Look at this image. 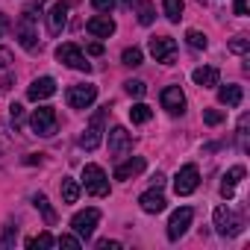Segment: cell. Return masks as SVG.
<instances>
[{"label": "cell", "mask_w": 250, "mask_h": 250, "mask_svg": "<svg viewBox=\"0 0 250 250\" xmlns=\"http://www.w3.org/2000/svg\"><path fill=\"white\" fill-rule=\"evenodd\" d=\"M142 171H145V159L136 156V159H127V162H121V165L115 168V180H130V177H136V174H142Z\"/></svg>", "instance_id": "obj_19"}, {"label": "cell", "mask_w": 250, "mask_h": 250, "mask_svg": "<svg viewBox=\"0 0 250 250\" xmlns=\"http://www.w3.org/2000/svg\"><path fill=\"white\" fill-rule=\"evenodd\" d=\"M30 127H33L36 136L50 139V136L56 133V109H53V106H39V109L33 112V118H30Z\"/></svg>", "instance_id": "obj_3"}, {"label": "cell", "mask_w": 250, "mask_h": 250, "mask_svg": "<svg viewBox=\"0 0 250 250\" xmlns=\"http://www.w3.org/2000/svg\"><path fill=\"white\" fill-rule=\"evenodd\" d=\"M183 0H162V12H165V18L171 21V24H177L180 18H183Z\"/></svg>", "instance_id": "obj_23"}, {"label": "cell", "mask_w": 250, "mask_h": 250, "mask_svg": "<svg viewBox=\"0 0 250 250\" xmlns=\"http://www.w3.org/2000/svg\"><path fill=\"white\" fill-rule=\"evenodd\" d=\"M44 3H47V0H36V9H42V6H44Z\"/></svg>", "instance_id": "obj_43"}, {"label": "cell", "mask_w": 250, "mask_h": 250, "mask_svg": "<svg viewBox=\"0 0 250 250\" xmlns=\"http://www.w3.org/2000/svg\"><path fill=\"white\" fill-rule=\"evenodd\" d=\"M229 50L232 53H247L250 50V42L244 36H235V39H229Z\"/></svg>", "instance_id": "obj_32"}, {"label": "cell", "mask_w": 250, "mask_h": 250, "mask_svg": "<svg viewBox=\"0 0 250 250\" xmlns=\"http://www.w3.org/2000/svg\"><path fill=\"white\" fill-rule=\"evenodd\" d=\"M56 59L62 62V65H68V68H74V71H88L91 65L85 62V56H83V50L77 47V44H59L56 47Z\"/></svg>", "instance_id": "obj_9"}, {"label": "cell", "mask_w": 250, "mask_h": 250, "mask_svg": "<svg viewBox=\"0 0 250 250\" xmlns=\"http://www.w3.org/2000/svg\"><path fill=\"white\" fill-rule=\"evenodd\" d=\"M9 59H12V53H9V50H3V47H0V65H6Z\"/></svg>", "instance_id": "obj_42"}, {"label": "cell", "mask_w": 250, "mask_h": 250, "mask_svg": "<svg viewBox=\"0 0 250 250\" xmlns=\"http://www.w3.org/2000/svg\"><path fill=\"white\" fill-rule=\"evenodd\" d=\"M133 150V139H130V133L124 130V127H112V133H109V153L115 156V159H124Z\"/></svg>", "instance_id": "obj_12"}, {"label": "cell", "mask_w": 250, "mask_h": 250, "mask_svg": "<svg viewBox=\"0 0 250 250\" xmlns=\"http://www.w3.org/2000/svg\"><path fill=\"white\" fill-rule=\"evenodd\" d=\"M121 3H124V6H133V3H136V0H121Z\"/></svg>", "instance_id": "obj_44"}, {"label": "cell", "mask_w": 250, "mask_h": 250, "mask_svg": "<svg viewBox=\"0 0 250 250\" xmlns=\"http://www.w3.org/2000/svg\"><path fill=\"white\" fill-rule=\"evenodd\" d=\"M85 30H88L94 39H109V36L115 33V21H112L109 15H94V18H88Z\"/></svg>", "instance_id": "obj_16"}, {"label": "cell", "mask_w": 250, "mask_h": 250, "mask_svg": "<svg viewBox=\"0 0 250 250\" xmlns=\"http://www.w3.org/2000/svg\"><path fill=\"white\" fill-rule=\"evenodd\" d=\"M53 94H56V80H53V77H39V80H33V85L27 88V97H30L33 103L47 100V97H53Z\"/></svg>", "instance_id": "obj_14"}, {"label": "cell", "mask_w": 250, "mask_h": 250, "mask_svg": "<svg viewBox=\"0 0 250 250\" xmlns=\"http://www.w3.org/2000/svg\"><path fill=\"white\" fill-rule=\"evenodd\" d=\"M153 3H150V0H145V3L139 6V24H145V27H150L153 24Z\"/></svg>", "instance_id": "obj_30"}, {"label": "cell", "mask_w": 250, "mask_h": 250, "mask_svg": "<svg viewBox=\"0 0 250 250\" xmlns=\"http://www.w3.org/2000/svg\"><path fill=\"white\" fill-rule=\"evenodd\" d=\"M162 109H168L171 115H180L186 109V94H183L180 85H168L162 91Z\"/></svg>", "instance_id": "obj_15"}, {"label": "cell", "mask_w": 250, "mask_h": 250, "mask_svg": "<svg viewBox=\"0 0 250 250\" xmlns=\"http://www.w3.org/2000/svg\"><path fill=\"white\" fill-rule=\"evenodd\" d=\"M68 12H71V3H68V0L53 3V9L47 12V30H50V36H59V33H62V27L68 24Z\"/></svg>", "instance_id": "obj_13"}, {"label": "cell", "mask_w": 250, "mask_h": 250, "mask_svg": "<svg viewBox=\"0 0 250 250\" xmlns=\"http://www.w3.org/2000/svg\"><path fill=\"white\" fill-rule=\"evenodd\" d=\"M56 244L59 247H68V250H80V235H59Z\"/></svg>", "instance_id": "obj_34"}, {"label": "cell", "mask_w": 250, "mask_h": 250, "mask_svg": "<svg viewBox=\"0 0 250 250\" xmlns=\"http://www.w3.org/2000/svg\"><path fill=\"white\" fill-rule=\"evenodd\" d=\"M124 91H127L130 97H145L147 94V85L142 80H127V83H124Z\"/></svg>", "instance_id": "obj_29"}, {"label": "cell", "mask_w": 250, "mask_h": 250, "mask_svg": "<svg viewBox=\"0 0 250 250\" xmlns=\"http://www.w3.org/2000/svg\"><path fill=\"white\" fill-rule=\"evenodd\" d=\"M142 59H145V53H142L139 47H127V50L121 53V62L127 65V68H139V65H142Z\"/></svg>", "instance_id": "obj_26"}, {"label": "cell", "mask_w": 250, "mask_h": 250, "mask_svg": "<svg viewBox=\"0 0 250 250\" xmlns=\"http://www.w3.org/2000/svg\"><path fill=\"white\" fill-rule=\"evenodd\" d=\"M97 250H121V241H109V238H103V241H97Z\"/></svg>", "instance_id": "obj_37"}, {"label": "cell", "mask_w": 250, "mask_h": 250, "mask_svg": "<svg viewBox=\"0 0 250 250\" xmlns=\"http://www.w3.org/2000/svg\"><path fill=\"white\" fill-rule=\"evenodd\" d=\"M139 203H142V209L147 212V215H159V212H165V197H162V191L159 188H153V191H145L142 197H139Z\"/></svg>", "instance_id": "obj_18"}, {"label": "cell", "mask_w": 250, "mask_h": 250, "mask_svg": "<svg viewBox=\"0 0 250 250\" xmlns=\"http://www.w3.org/2000/svg\"><path fill=\"white\" fill-rule=\"evenodd\" d=\"M106 112H109V106L100 109V112L91 118V127L80 136V147H83V150H97V147H100V142H103V118H106Z\"/></svg>", "instance_id": "obj_6"}, {"label": "cell", "mask_w": 250, "mask_h": 250, "mask_svg": "<svg viewBox=\"0 0 250 250\" xmlns=\"http://www.w3.org/2000/svg\"><path fill=\"white\" fill-rule=\"evenodd\" d=\"M91 6H94L97 12H112V9H115V0H91Z\"/></svg>", "instance_id": "obj_36"}, {"label": "cell", "mask_w": 250, "mask_h": 250, "mask_svg": "<svg viewBox=\"0 0 250 250\" xmlns=\"http://www.w3.org/2000/svg\"><path fill=\"white\" fill-rule=\"evenodd\" d=\"M186 42H188V47H194V50H206V44H209L200 30H188V33H186Z\"/></svg>", "instance_id": "obj_27"}, {"label": "cell", "mask_w": 250, "mask_h": 250, "mask_svg": "<svg viewBox=\"0 0 250 250\" xmlns=\"http://www.w3.org/2000/svg\"><path fill=\"white\" fill-rule=\"evenodd\" d=\"M150 183H153V188H162V186H165V177H162V174H153Z\"/></svg>", "instance_id": "obj_41"}, {"label": "cell", "mask_w": 250, "mask_h": 250, "mask_svg": "<svg viewBox=\"0 0 250 250\" xmlns=\"http://www.w3.org/2000/svg\"><path fill=\"white\" fill-rule=\"evenodd\" d=\"M197 186H200L197 165H183V168H180V174H177V180H174V191H177V197H186V194H191Z\"/></svg>", "instance_id": "obj_10"}, {"label": "cell", "mask_w": 250, "mask_h": 250, "mask_svg": "<svg viewBox=\"0 0 250 250\" xmlns=\"http://www.w3.org/2000/svg\"><path fill=\"white\" fill-rule=\"evenodd\" d=\"M39 15H42V9H24L21 12V18H18V24H15V39H18V44L24 47V50H39V33H36V21H39Z\"/></svg>", "instance_id": "obj_1"}, {"label": "cell", "mask_w": 250, "mask_h": 250, "mask_svg": "<svg viewBox=\"0 0 250 250\" xmlns=\"http://www.w3.org/2000/svg\"><path fill=\"white\" fill-rule=\"evenodd\" d=\"M241 97H244V94H241V85H221V88H218V100H221L224 106H232V109H235V106L241 103Z\"/></svg>", "instance_id": "obj_21"}, {"label": "cell", "mask_w": 250, "mask_h": 250, "mask_svg": "<svg viewBox=\"0 0 250 250\" xmlns=\"http://www.w3.org/2000/svg\"><path fill=\"white\" fill-rule=\"evenodd\" d=\"M215 229L221 235H238L244 229V221L229 209V206H218L215 209Z\"/></svg>", "instance_id": "obj_4"}, {"label": "cell", "mask_w": 250, "mask_h": 250, "mask_svg": "<svg viewBox=\"0 0 250 250\" xmlns=\"http://www.w3.org/2000/svg\"><path fill=\"white\" fill-rule=\"evenodd\" d=\"M150 118H153V109H150L147 103H136V106L130 109V121H133V124H147Z\"/></svg>", "instance_id": "obj_25"}, {"label": "cell", "mask_w": 250, "mask_h": 250, "mask_svg": "<svg viewBox=\"0 0 250 250\" xmlns=\"http://www.w3.org/2000/svg\"><path fill=\"white\" fill-rule=\"evenodd\" d=\"M59 191H62V203H77L80 200V183L71 180V177H62Z\"/></svg>", "instance_id": "obj_22"}, {"label": "cell", "mask_w": 250, "mask_h": 250, "mask_svg": "<svg viewBox=\"0 0 250 250\" xmlns=\"http://www.w3.org/2000/svg\"><path fill=\"white\" fill-rule=\"evenodd\" d=\"M15 238H18V227L15 224H6L3 227V235H0V247H12Z\"/></svg>", "instance_id": "obj_31"}, {"label": "cell", "mask_w": 250, "mask_h": 250, "mask_svg": "<svg viewBox=\"0 0 250 250\" xmlns=\"http://www.w3.org/2000/svg\"><path fill=\"white\" fill-rule=\"evenodd\" d=\"M191 80H194L200 88H212V85H218L221 74H218V68H197V71L191 74Z\"/></svg>", "instance_id": "obj_20"}, {"label": "cell", "mask_w": 250, "mask_h": 250, "mask_svg": "<svg viewBox=\"0 0 250 250\" xmlns=\"http://www.w3.org/2000/svg\"><path fill=\"white\" fill-rule=\"evenodd\" d=\"M241 177H244V168H241V165H232V168L224 174V180H221V197H224V200H229V197L235 194V186L241 183Z\"/></svg>", "instance_id": "obj_17"}, {"label": "cell", "mask_w": 250, "mask_h": 250, "mask_svg": "<svg viewBox=\"0 0 250 250\" xmlns=\"http://www.w3.org/2000/svg\"><path fill=\"white\" fill-rule=\"evenodd\" d=\"M97 97V85L91 83H80V85H71L68 88V106L71 109H88Z\"/></svg>", "instance_id": "obj_7"}, {"label": "cell", "mask_w": 250, "mask_h": 250, "mask_svg": "<svg viewBox=\"0 0 250 250\" xmlns=\"http://www.w3.org/2000/svg\"><path fill=\"white\" fill-rule=\"evenodd\" d=\"M235 15H247V0H235Z\"/></svg>", "instance_id": "obj_38"}, {"label": "cell", "mask_w": 250, "mask_h": 250, "mask_svg": "<svg viewBox=\"0 0 250 250\" xmlns=\"http://www.w3.org/2000/svg\"><path fill=\"white\" fill-rule=\"evenodd\" d=\"M6 30H9V18H6V15H0V39L6 36Z\"/></svg>", "instance_id": "obj_39"}, {"label": "cell", "mask_w": 250, "mask_h": 250, "mask_svg": "<svg viewBox=\"0 0 250 250\" xmlns=\"http://www.w3.org/2000/svg\"><path fill=\"white\" fill-rule=\"evenodd\" d=\"M97 224H100V209H83V212H77L71 218V229L80 238H91V232H94Z\"/></svg>", "instance_id": "obj_5"}, {"label": "cell", "mask_w": 250, "mask_h": 250, "mask_svg": "<svg viewBox=\"0 0 250 250\" xmlns=\"http://www.w3.org/2000/svg\"><path fill=\"white\" fill-rule=\"evenodd\" d=\"M53 244H56V238H53L50 232H39L36 238H30V241H27V247H30V250H39V247H53Z\"/></svg>", "instance_id": "obj_28"}, {"label": "cell", "mask_w": 250, "mask_h": 250, "mask_svg": "<svg viewBox=\"0 0 250 250\" xmlns=\"http://www.w3.org/2000/svg\"><path fill=\"white\" fill-rule=\"evenodd\" d=\"M203 121L209 124V127H218V124L224 121V112H218V109H203Z\"/></svg>", "instance_id": "obj_33"}, {"label": "cell", "mask_w": 250, "mask_h": 250, "mask_svg": "<svg viewBox=\"0 0 250 250\" xmlns=\"http://www.w3.org/2000/svg\"><path fill=\"white\" fill-rule=\"evenodd\" d=\"M100 53H103V44H97V42L88 44V56H100Z\"/></svg>", "instance_id": "obj_40"}, {"label": "cell", "mask_w": 250, "mask_h": 250, "mask_svg": "<svg viewBox=\"0 0 250 250\" xmlns=\"http://www.w3.org/2000/svg\"><path fill=\"white\" fill-rule=\"evenodd\" d=\"M83 186L94 197H106L109 194V177H106V171L100 165H85L83 168Z\"/></svg>", "instance_id": "obj_2"}, {"label": "cell", "mask_w": 250, "mask_h": 250, "mask_svg": "<svg viewBox=\"0 0 250 250\" xmlns=\"http://www.w3.org/2000/svg\"><path fill=\"white\" fill-rule=\"evenodd\" d=\"M33 203H36V209L44 215V224H47V227H53V224H56V212H53L50 200H47L44 194H36V200H33Z\"/></svg>", "instance_id": "obj_24"}, {"label": "cell", "mask_w": 250, "mask_h": 250, "mask_svg": "<svg viewBox=\"0 0 250 250\" xmlns=\"http://www.w3.org/2000/svg\"><path fill=\"white\" fill-rule=\"evenodd\" d=\"M9 118H12L15 127H21V124H24V106H21V103H12V106H9Z\"/></svg>", "instance_id": "obj_35"}, {"label": "cell", "mask_w": 250, "mask_h": 250, "mask_svg": "<svg viewBox=\"0 0 250 250\" xmlns=\"http://www.w3.org/2000/svg\"><path fill=\"white\" fill-rule=\"evenodd\" d=\"M150 53H153V59L156 62H162V65H171L174 59H177V42L174 39H168V36H156V39H150Z\"/></svg>", "instance_id": "obj_8"}, {"label": "cell", "mask_w": 250, "mask_h": 250, "mask_svg": "<svg viewBox=\"0 0 250 250\" xmlns=\"http://www.w3.org/2000/svg\"><path fill=\"white\" fill-rule=\"evenodd\" d=\"M191 221H194V209H188V206L177 209V212L171 215V221H168V238L177 241L180 235H186V229L191 227Z\"/></svg>", "instance_id": "obj_11"}]
</instances>
